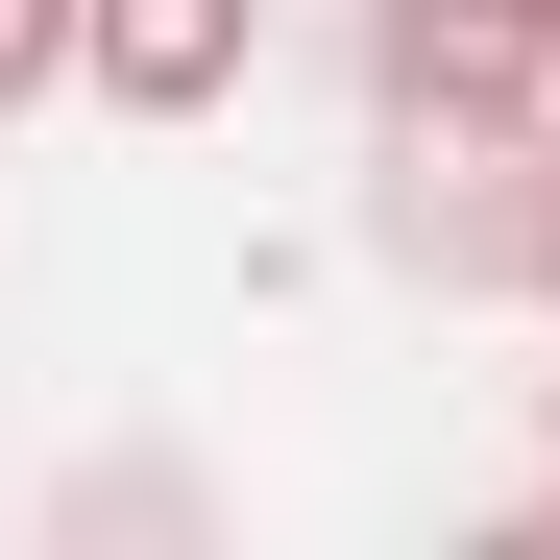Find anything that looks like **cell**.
<instances>
[{
    "label": "cell",
    "mask_w": 560,
    "mask_h": 560,
    "mask_svg": "<svg viewBox=\"0 0 560 560\" xmlns=\"http://www.w3.org/2000/svg\"><path fill=\"white\" fill-rule=\"evenodd\" d=\"M244 49H268V0H98V25H73V73H98L122 122H220Z\"/></svg>",
    "instance_id": "7a4b0ae2"
},
{
    "label": "cell",
    "mask_w": 560,
    "mask_h": 560,
    "mask_svg": "<svg viewBox=\"0 0 560 560\" xmlns=\"http://www.w3.org/2000/svg\"><path fill=\"white\" fill-rule=\"evenodd\" d=\"M365 73H390V122H439L463 171H536L560 147V0H390Z\"/></svg>",
    "instance_id": "6da1fadb"
},
{
    "label": "cell",
    "mask_w": 560,
    "mask_h": 560,
    "mask_svg": "<svg viewBox=\"0 0 560 560\" xmlns=\"http://www.w3.org/2000/svg\"><path fill=\"white\" fill-rule=\"evenodd\" d=\"M73 25H98V0H0V98H49V73H73Z\"/></svg>",
    "instance_id": "3957f363"
}]
</instances>
